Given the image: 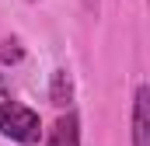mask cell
Masks as SVG:
<instances>
[{"mask_svg":"<svg viewBox=\"0 0 150 146\" xmlns=\"http://www.w3.org/2000/svg\"><path fill=\"white\" fill-rule=\"evenodd\" d=\"M133 146H150V87L140 84L133 94Z\"/></svg>","mask_w":150,"mask_h":146,"instance_id":"2","label":"cell"},{"mask_svg":"<svg viewBox=\"0 0 150 146\" xmlns=\"http://www.w3.org/2000/svg\"><path fill=\"white\" fill-rule=\"evenodd\" d=\"M49 101L56 108H70V101H74V77L63 66L52 70V77H49Z\"/></svg>","mask_w":150,"mask_h":146,"instance_id":"4","label":"cell"},{"mask_svg":"<svg viewBox=\"0 0 150 146\" xmlns=\"http://www.w3.org/2000/svg\"><path fill=\"white\" fill-rule=\"evenodd\" d=\"M45 146H80V122L74 111H67L52 122V129L45 132Z\"/></svg>","mask_w":150,"mask_h":146,"instance_id":"3","label":"cell"},{"mask_svg":"<svg viewBox=\"0 0 150 146\" xmlns=\"http://www.w3.org/2000/svg\"><path fill=\"white\" fill-rule=\"evenodd\" d=\"M0 94H7V84H4V77H0Z\"/></svg>","mask_w":150,"mask_h":146,"instance_id":"7","label":"cell"},{"mask_svg":"<svg viewBox=\"0 0 150 146\" xmlns=\"http://www.w3.org/2000/svg\"><path fill=\"white\" fill-rule=\"evenodd\" d=\"M0 59L4 63H18L21 59V49H0Z\"/></svg>","mask_w":150,"mask_h":146,"instance_id":"5","label":"cell"},{"mask_svg":"<svg viewBox=\"0 0 150 146\" xmlns=\"http://www.w3.org/2000/svg\"><path fill=\"white\" fill-rule=\"evenodd\" d=\"M84 7H87L91 14H98V0H84Z\"/></svg>","mask_w":150,"mask_h":146,"instance_id":"6","label":"cell"},{"mask_svg":"<svg viewBox=\"0 0 150 146\" xmlns=\"http://www.w3.org/2000/svg\"><path fill=\"white\" fill-rule=\"evenodd\" d=\"M42 132H45L42 129V118L28 105L11 101V98L0 105V136H7V139H14V143H21V146H35L42 139Z\"/></svg>","mask_w":150,"mask_h":146,"instance_id":"1","label":"cell"}]
</instances>
